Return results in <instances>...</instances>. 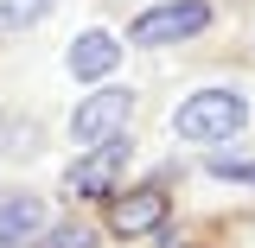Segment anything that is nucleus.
<instances>
[{
    "label": "nucleus",
    "mask_w": 255,
    "mask_h": 248,
    "mask_svg": "<svg viewBox=\"0 0 255 248\" xmlns=\"http://www.w3.org/2000/svg\"><path fill=\"white\" fill-rule=\"evenodd\" d=\"M204 172H211L217 185H255V159H230V153H217Z\"/></svg>",
    "instance_id": "1a4fd4ad"
},
{
    "label": "nucleus",
    "mask_w": 255,
    "mask_h": 248,
    "mask_svg": "<svg viewBox=\"0 0 255 248\" xmlns=\"http://www.w3.org/2000/svg\"><path fill=\"white\" fill-rule=\"evenodd\" d=\"M122 172H128V134H115V140H96V147H83V153L70 159L64 191L70 197H109Z\"/></svg>",
    "instance_id": "20e7f679"
},
{
    "label": "nucleus",
    "mask_w": 255,
    "mask_h": 248,
    "mask_svg": "<svg viewBox=\"0 0 255 248\" xmlns=\"http://www.w3.org/2000/svg\"><path fill=\"white\" fill-rule=\"evenodd\" d=\"M45 197L38 191H13L6 204H0V248H19V242H32V236H45Z\"/></svg>",
    "instance_id": "0eeeda50"
},
{
    "label": "nucleus",
    "mask_w": 255,
    "mask_h": 248,
    "mask_svg": "<svg viewBox=\"0 0 255 248\" xmlns=\"http://www.w3.org/2000/svg\"><path fill=\"white\" fill-rule=\"evenodd\" d=\"M204 26H211V0H159V6H147V13H134V19H128V45L159 51V45L198 38Z\"/></svg>",
    "instance_id": "f03ea898"
},
{
    "label": "nucleus",
    "mask_w": 255,
    "mask_h": 248,
    "mask_svg": "<svg viewBox=\"0 0 255 248\" xmlns=\"http://www.w3.org/2000/svg\"><path fill=\"white\" fill-rule=\"evenodd\" d=\"M115 64H122V38H115V32H102V26L77 32V38H70V51H64V70H70L77 83H102Z\"/></svg>",
    "instance_id": "423d86ee"
},
{
    "label": "nucleus",
    "mask_w": 255,
    "mask_h": 248,
    "mask_svg": "<svg viewBox=\"0 0 255 248\" xmlns=\"http://www.w3.org/2000/svg\"><path fill=\"white\" fill-rule=\"evenodd\" d=\"M249 127V95L243 89H191L179 108H172V134L179 140H198V147H217V140H236Z\"/></svg>",
    "instance_id": "f257e3e1"
},
{
    "label": "nucleus",
    "mask_w": 255,
    "mask_h": 248,
    "mask_svg": "<svg viewBox=\"0 0 255 248\" xmlns=\"http://www.w3.org/2000/svg\"><path fill=\"white\" fill-rule=\"evenodd\" d=\"M45 248H90V229H83V223H58V229L45 236Z\"/></svg>",
    "instance_id": "9d476101"
},
{
    "label": "nucleus",
    "mask_w": 255,
    "mask_h": 248,
    "mask_svg": "<svg viewBox=\"0 0 255 248\" xmlns=\"http://www.w3.org/2000/svg\"><path fill=\"white\" fill-rule=\"evenodd\" d=\"M51 13H58V0H0V32H26Z\"/></svg>",
    "instance_id": "6e6552de"
},
{
    "label": "nucleus",
    "mask_w": 255,
    "mask_h": 248,
    "mask_svg": "<svg viewBox=\"0 0 255 248\" xmlns=\"http://www.w3.org/2000/svg\"><path fill=\"white\" fill-rule=\"evenodd\" d=\"M134 121V89H90L77 108H70V140L77 147H96V140H115Z\"/></svg>",
    "instance_id": "7ed1b4c3"
},
{
    "label": "nucleus",
    "mask_w": 255,
    "mask_h": 248,
    "mask_svg": "<svg viewBox=\"0 0 255 248\" xmlns=\"http://www.w3.org/2000/svg\"><path fill=\"white\" fill-rule=\"evenodd\" d=\"M166 217H172V204H166V191H159V185L109 191V236H122V242H134V236H153Z\"/></svg>",
    "instance_id": "39448f33"
}]
</instances>
